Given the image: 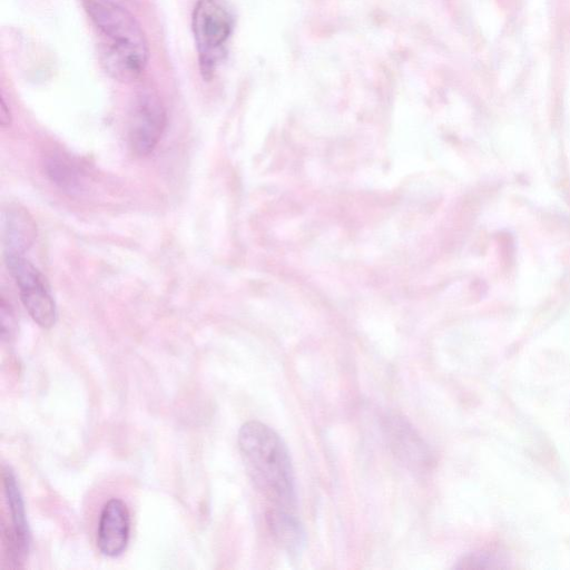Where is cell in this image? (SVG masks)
<instances>
[{"label": "cell", "instance_id": "obj_1", "mask_svg": "<svg viewBox=\"0 0 570 570\" xmlns=\"http://www.w3.org/2000/svg\"><path fill=\"white\" fill-rule=\"evenodd\" d=\"M237 443L245 469L271 507L295 511V479L291 456L281 436L258 421L244 423Z\"/></svg>", "mask_w": 570, "mask_h": 570}, {"label": "cell", "instance_id": "obj_2", "mask_svg": "<svg viewBox=\"0 0 570 570\" xmlns=\"http://www.w3.org/2000/svg\"><path fill=\"white\" fill-rule=\"evenodd\" d=\"M85 8L97 30L99 59L105 71L117 81L136 80L149 57L148 42L137 20L108 0H85Z\"/></svg>", "mask_w": 570, "mask_h": 570}, {"label": "cell", "instance_id": "obj_3", "mask_svg": "<svg viewBox=\"0 0 570 570\" xmlns=\"http://www.w3.org/2000/svg\"><path fill=\"white\" fill-rule=\"evenodd\" d=\"M234 23V14L226 0H198L195 4L191 29L204 79L213 77Z\"/></svg>", "mask_w": 570, "mask_h": 570}, {"label": "cell", "instance_id": "obj_4", "mask_svg": "<svg viewBox=\"0 0 570 570\" xmlns=\"http://www.w3.org/2000/svg\"><path fill=\"white\" fill-rule=\"evenodd\" d=\"M4 261L31 318L42 328L52 327L57 308L43 275L23 255H4Z\"/></svg>", "mask_w": 570, "mask_h": 570}, {"label": "cell", "instance_id": "obj_5", "mask_svg": "<svg viewBox=\"0 0 570 570\" xmlns=\"http://www.w3.org/2000/svg\"><path fill=\"white\" fill-rule=\"evenodd\" d=\"M2 487L4 502L10 518V527L2 525V543L4 554L13 568L26 562L30 549V531L26 515L22 494L13 470L2 466Z\"/></svg>", "mask_w": 570, "mask_h": 570}, {"label": "cell", "instance_id": "obj_6", "mask_svg": "<svg viewBox=\"0 0 570 570\" xmlns=\"http://www.w3.org/2000/svg\"><path fill=\"white\" fill-rule=\"evenodd\" d=\"M167 126V115L160 99L151 92L138 95L134 101L128 141L137 156H147L160 141Z\"/></svg>", "mask_w": 570, "mask_h": 570}, {"label": "cell", "instance_id": "obj_7", "mask_svg": "<svg viewBox=\"0 0 570 570\" xmlns=\"http://www.w3.org/2000/svg\"><path fill=\"white\" fill-rule=\"evenodd\" d=\"M382 430L393 454L410 470L424 473L435 463L428 443L416 430L395 412H387L382 417Z\"/></svg>", "mask_w": 570, "mask_h": 570}, {"label": "cell", "instance_id": "obj_8", "mask_svg": "<svg viewBox=\"0 0 570 570\" xmlns=\"http://www.w3.org/2000/svg\"><path fill=\"white\" fill-rule=\"evenodd\" d=\"M130 538V513L126 503L118 499L108 500L100 512L97 529V548L108 558L121 556Z\"/></svg>", "mask_w": 570, "mask_h": 570}, {"label": "cell", "instance_id": "obj_9", "mask_svg": "<svg viewBox=\"0 0 570 570\" xmlns=\"http://www.w3.org/2000/svg\"><path fill=\"white\" fill-rule=\"evenodd\" d=\"M2 226L4 255H24L37 235L36 223L29 212L10 205L3 210Z\"/></svg>", "mask_w": 570, "mask_h": 570}, {"label": "cell", "instance_id": "obj_10", "mask_svg": "<svg viewBox=\"0 0 570 570\" xmlns=\"http://www.w3.org/2000/svg\"><path fill=\"white\" fill-rule=\"evenodd\" d=\"M267 527L276 544L291 556H297L305 546V530L295 511L269 507L265 514Z\"/></svg>", "mask_w": 570, "mask_h": 570}, {"label": "cell", "instance_id": "obj_11", "mask_svg": "<svg viewBox=\"0 0 570 570\" xmlns=\"http://www.w3.org/2000/svg\"><path fill=\"white\" fill-rule=\"evenodd\" d=\"M45 169L48 178L66 193H79L83 187L82 170L63 154L49 155L45 163Z\"/></svg>", "mask_w": 570, "mask_h": 570}, {"label": "cell", "instance_id": "obj_12", "mask_svg": "<svg viewBox=\"0 0 570 570\" xmlns=\"http://www.w3.org/2000/svg\"><path fill=\"white\" fill-rule=\"evenodd\" d=\"M0 317L1 338L3 342L10 343L16 337L18 321L13 306L3 294L0 299Z\"/></svg>", "mask_w": 570, "mask_h": 570}, {"label": "cell", "instance_id": "obj_13", "mask_svg": "<svg viewBox=\"0 0 570 570\" xmlns=\"http://www.w3.org/2000/svg\"><path fill=\"white\" fill-rule=\"evenodd\" d=\"M0 124L2 128L9 127L11 124V112L3 96H1Z\"/></svg>", "mask_w": 570, "mask_h": 570}]
</instances>
